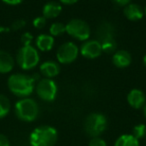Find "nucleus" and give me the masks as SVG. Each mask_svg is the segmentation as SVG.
I'll use <instances>...</instances> for the list:
<instances>
[{"label": "nucleus", "instance_id": "f257e3e1", "mask_svg": "<svg viewBox=\"0 0 146 146\" xmlns=\"http://www.w3.org/2000/svg\"><path fill=\"white\" fill-rule=\"evenodd\" d=\"M35 81L31 75L24 73H14L9 76L7 86L9 91L20 98L28 97L35 89Z\"/></svg>", "mask_w": 146, "mask_h": 146}, {"label": "nucleus", "instance_id": "f03ea898", "mask_svg": "<svg viewBox=\"0 0 146 146\" xmlns=\"http://www.w3.org/2000/svg\"><path fill=\"white\" fill-rule=\"evenodd\" d=\"M57 140V130L49 125L38 126L29 136V143L31 146H55Z\"/></svg>", "mask_w": 146, "mask_h": 146}, {"label": "nucleus", "instance_id": "7ed1b4c3", "mask_svg": "<svg viewBox=\"0 0 146 146\" xmlns=\"http://www.w3.org/2000/svg\"><path fill=\"white\" fill-rule=\"evenodd\" d=\"M14 112L16 117L21 121L32 122L39 115V105L32 98H21L15 103Z\"/></svg>", "mask_w": 146, "mask_h": 146}, {"label": "nucleus", "instance_id": "20e7f679", "mask_svg": "<svg viewBox=\"0 0 146 146\" xmlns=\"http://www.w3.org/2000/svg\"><path fill=\"white\" fill-rule=\"evenodd\" d=\"M107 125L108 122L106 116L99 112H92L88 114L83 123L86 134L91 138L100 137V135L106 130Z\"/></svg>", "mask_w": 146, "mask_h": 146}, {"label": "nucleus", "instance_id": "39448f33", "mask_svg": "<svg viewBox=\"0 0 146 146\" xmlns=\"http://www.w3.org/2000/svg\"><path fill=\"white\" fill-rule=\"evenodd\" d=\"M40 61L39 52L32 45L22 46L16 54V63L23 70H32Z\"/></svg>", "mask_w": 146, "mask_h": 146}, {"label": "nucleus", "instance_id": "423d86ee", "mask_svg": "<svg viewBox=\"0 0 146 146\" xmlns=\"http://www.w3.org/2000/svg\"><path fill=\"white\" fill-rule=\"evenodd\" d=\"M65 32L72 38L83 41V42L88 40L91 34V30H90V26L88 25V23L78 18L71 19L65 25Z\"/></svg>", "mask_w": 146, "mask_h": 146}, {"label": "nucleus", "instance_id": "0eeeda50", "mask_svg": "<svg viewBox=\"0 0 146 146\" xmlns=\"http://www.w3.org/2000/svg\"><path fill=\"white\" fill-rule=\"evenodd\" d=\"M35 92L41 100L45 102H52L58 93L56 82L49 78H41L35 84Z\"/></svg>", "mask_w": 146, "mask_h": 146}, {"label": "nucleus", "instance_id": "6e6552de", "mask_svg": "<svg viewBox=\"0 0 146 146\" xmlns=\"http://www.w3.org/2000/svg\"><path fill=\"white\" fill-rule=\"evenodd\" d=\"M79 55V47L74 42H65L58 47L56 52L57 62L59 64H70L77 59Z\"/></svg>", "mask_w": 146, "mask_h": 146}, {"label": "nucleus", "instance_id": "1a4fd4ad", "mask_svg": "<svg viewBox=\"0 0 146 146\" xmlns=\"http://www.w3.org/2000/svg\"><path fill=\"white\" fill-rule=\"evenodd\" d=\"M79 53L87 59H95L102 53L101 43L96 39H88L79 47Z\"/></svg>", "mask_w": 146, "mask_h": 146}, {"label": "nucleus", "instance_id": "9d476101", "mask_svg": "<svg viewBox=\"0 0 146 146\" xmlns=\"http://www.w3.org/2000/svg\"><path fill=\"white\" fill-rule=\"evenodd\" d=\"M95 34L96 40H98L100 43L112 41L114 40V37H115V28L112 23L108 21H103L97 26Z\"/></svg>", "mask_w": 146, "mask_h": 146}, {"label": "nucleus", "instance_id": "9b49d317", "mask_svg": "<svg viewBox=\"0 0 146 146\" xmlns=\"http://www.w3.org/2000/svg\"><path fill=\"white\" fill-rule=\"evenodd\" d=\"M39 71L44 78L52 79L60 73V64L54 60L44 61L43 63H41L40 67H39Z\"/></svg>", "mask_w": 146, "mask_h": 146}, {"label": "nucleus", "instance_id": "f8f14e48", "mask_svg": "<svg viewBox=\"0 0 146 146\" xmlns=\"http://www.w3.org/2000/svg\"><path fill=\"white\" fill-rule=\"evenodd\" d=\"M127 102L134 109H140L143 108L146 103V96L144 92L137 88L130 90L127 94Z\"/></svg>", "mask_w": 146, "mask_h": 146}, {"label": "nucleus", "instance_id": "ddd939ff", "mask_svg": "<svg viewBox=\"0 0 146 146\" xmlns=\"http://www.w3.org/2000/svg\"><path fill=\"white\" fill-rule=\"evenodd\" d=\"M123 14L128 20L138 21L143 18L144 9L136 3H129L123 9Z\"/></svg>", "mask_w": 146, "mask_h": 146}, {"label": "nucleus", "instance_id": "4468645a", "mask_svg": "<svg viewBox=\"0 0 146 146\" xmlns=\"http://www.w3.org/2000/svg\"><path fill=\"white\" fill-rule=\"evenodd\" d=\"M132 57L128 51L118 50L112 55V62L118 68H126L131 64Z\"/></svg>", "mask_w": 146, "mask_h": 146}, {"label": "nucleus", "instance_id": "2eb2a0df", "mask_svg": "<svg viewBox=\"0 0 146 146\" xmlns=\"http://www.w3.org/2000/svg\"><path fill=\"white\" fill-rule=\"evenodd\" d=\"M15 59L9 52L0 50V74H6L13 70Z\"/></svg>", "mask_w": 146, "mask_h": 146}, {"label": "nucleus", "instance_id": "dca6fc26", "mask_svg": "<svg viewBox=\"0 0 146 146\" xmlns=\"http://www.w3.org/2000/svg\"><path fill=\"white\" fill-rule=\"evenodd\" d=\"M62 12V6L56 1H49L43 6L42 16L46 19H53L58 17Z\"/></svg>", "mask_w": 146, "mask_h": 146}, {"label": "nucleus", "instance_id": "f3484780", "mask_svg": "<svg viewBox=\"0 0 146 146\" xmlns=\"http://www.w3.org/2000/svg\"><path fill=\"white\" fill-rule=\"evenodd\" d=\"M54 37H52L50 34H40L37 36L36 40H35L36 49L42 51V52L50 51L54 46Z\"/></svg>", "mask_w": 146, "mask_h": 146}, {"label": "nucleus", "instance_id": "a211bd4d", "mask_svg": "<svg viewBox=\"0 0 146 146\" xmlns=\"http://www.w3.org/2000/svg\"><path fill=\"white\" fill-rule=\"evenodd\" d=\"M114 146H139V140L132 134H123L116 139Z\"/></svg>", "mask_w": 146, "mask_h": 146}, {"label": "nucleus", "instance_id": "6ab92c4d", "mask_svg": "<svg viewBox=\"0 0 146 146\" xmlns=\"http://www.w3.org/2000/svg\"><path fill=\"white\" fill-rule=\"evenodd\" d=\"M11 109L10 100L4 94H0V119L6 117Z\"/></svg>", "mask_w": 146, "mask_h": 146}, {"label": "nucleus", "instance_id": "aec40b11", "mask_svg": "<svg viewBox=\"0 0 146 146\" xmlns=\"http://www.w3.org/2000/svg\"><path fill=\"white\" fill-rule=\"evenodd\" d=\"M49 33L52 37H57L65 33V24L62 22H54L49 27Z\"/></svg>", "mask_w": 146, "mask_h": 146}, {"label": "nucleus", "instance_id": "412c9836", "mask_svg": "<svg viewBox=\"0 0 146 146\" xmlns=\"http://www.w3.org/2000/svg\"><path fill=\"white\" fill-rule=\"evenodd\" d=\"M132 135H133L137 140L146 137V125L145 124H137V125L134 126L133 131H132Z\"/></svg>", "mask_w": 146, "mask_h": 146}, {"label": "nucleus", "instance_id": "4be33fe9", "mask_svg": "<svg viewBox=\"0 0 146 146\" xmlns=\"http://www.w3.org/2000/svg\"><path fill=\"white\" fill-rule=\"evenodd\" d=\"M116 42L115 40L112 41H107V42H103L101 43V48H102V52L104 53H108V54H111L114 53L116 50Z\"/></svg>", "mask_w": 146, "mask_h": 146}, {"label": "nucleus", "instance_id": "5701e85b", "mask_svg": "<svg viewBox=\"0 0 146 146\" xmlns=\"http://www.w3.org/2000/svg\"><path fill=\"white\" fill-rule=\"evenodd\" d=\"M46 23H47V19L43 16H38L36 18L33 19L32 21V25L34 28L36 29H42L46 26Z\"/></svg>", "mask_w": 146, "mask_h": 146}, {"label": "nucleus", "instance_id": "b1692460", "mask_svg": "<svg viewBox=\"0 0 146 146\" xmlns=\"http://www.w3.org/2000/svg\"><path fill=\"white\" fill-rule=\"evenodd\" d=\"M25 26H26V21H25L24 19H17V20H15L14 22L11 24L10 29L13 31H18V30L23 29Z\"/></svg>", "mask_w": 146, "mask_h": 146}, {"label": "nucleus", "instance_id": "393cba45", "mask_svg": "<svg viewBox=\"0 0 146 146\" xmlns=\"http://www.w3.org/2000/svg\"><path fill=\"white\" fill-rule=\"evenodd\" d=\"M32 41H33V36L30 32H24L21 35V43H22V46L31 45Z\"/></svg>", "mask_w": 146, "mask_h": 146}, {"label": "nucleus", "instance_id": "a878e982", "mask_svg": "<svg viewBox=\"0 0 146 146\" xmlns=\"http://www.w3.org/2000/svg\"><path fill=\"white\" fill-rule=\"evenodd\" d=\"M89 146H107V143L104 139L100 137H93L89 142Z\"/></svg>", "mask_w": 146, "mask_h": 146}, {"label": "nucleus", "instance_id": "bb28decb", "mask_svg": "<svg viewBox=\"0 0 146 146\" xmlns=\"http://www.w3.org/2000/svg\"><path fill=\"white\" fill-rule=\"evenodd\" d=\"M0 146H10L8 137L2 133H0Z\"/></svg>", "mask_w": 146, "mask_h": 146}, {"label": "nucleus", "instance_id": "cd10ccee", "mask_svg": "<svg viewBox=\"0 0 146 146\" xmlns=\"http://www.w3.org/2000/svg\"><path fill=\"white\" fill-rule=\"evenodd\" d=\"M115 5L119 7H125L129 3H131V0H111Z\"/></svg>", "mask_w": 146, "mask_h": 146}, {"label": "nucleus", "instance_id": "c85d7f7f", "mask_svg": "<svg viewBox=\"0 0 146 146\" xmlns=\"http://www.w3.org/2000/svg\"><path fill=\"white\" fill-rule=\"evenodd\" d=\"M2 1L5 4H8V5H18L22 2L23 0H2Z\"/></svg>", "mask_w": 146, "mask_h": 146}, {"label": "nucleus", "instance_id": "c756f323", "mask_svg": "<svg viewBox=\"0 0 146 146\" xmlns=\"http://www.w3.org/2000/svg\"><path fill=\"white\" fill-rule=\"evenodd\" d=\"M79 0H59V2L62 3V4H65V5H73L77 3Z\"/></svg>", "mask_w": 146, "mask_h": 146}, {"label": "nucleus", "instance_id": "7c9ffc66", "mask_svg": "<svg viewBox=\"0 0 146 146\" xmlns=\"http://www.w3.org/2000/svg\"><path fill=\"white\" fill-rule=\"evenodd\" d=\"M9 30H11V29L10 28H7V27H1V26H0V33L9 32Z\"/></svg>", "mask_w": 146, "mask_h": 146}, {"label": "nucleus", "instance_id": "2f4dec72", "mask_svg": "<svg viewBox=\"0 0 146 146\" xmlns=\"http://www.w3.org/2000/svg\"><path fill=\"white\" fill-rule=\"evenodd\" d=\"M142 61H143V65L146 67V54L143 56V59H142Z\"/></svg>", "mask_w": 146, "mask_h": 146}, {"label": "nucleus", "instance_id": "473e14b6", "mask_svg": "<svg viewBox=\"0 0 146 146\" xmlns=\"http://www.w3.org/2000/svg\"><path fill=\"white\" fill-rule=\"evenodd\" d=\"M143 114H144V117H145V119H146V103L143 107Z\"/></svg>", "mask_w": 146, "mask_h": 146}, {"label": "nucleus", "instance_id": "72a5a7b5", "mask_svg": "<svg viewBox=\"0 0 146 146\" xmlns=\"http://www.w3.org/2000/svg\"><path fill=\"white\" fill-rule=\"evenodd\" d=\"M144 16L146 17V5H145V7H144Z\"/></svg>", "mask_w": 146, "mask_h": 146}]
</instances>
